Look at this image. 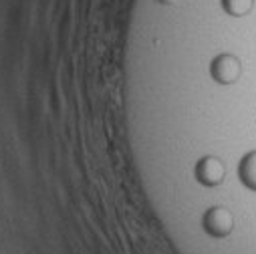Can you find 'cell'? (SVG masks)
Returning a JSON list of instances; mask_svg holds the SVG:
<instances>
[{"instance_id":"cell-1","label":"cell","mask_w":256,"mask_h":254,"mask_svg":"<svg viewBox=\"0 0 256 254\" xmlns=\"http://www.w3.org/2000/svg\"><path fill=\"white\" fill-rule=\"evenodd\" d=\"M210 75L218 85H234L242 75V62L236 54L222 52L212 58Z\"/></svg>"},{"instance_id":"cell-2","label":"cell","mask_w":256,"mask_h":254,"mask_svg":"<svg viewBox=\"0 0 256 254\" xmlns=\"http://www.w3.org/2000/svg\"><path fill=\"white\" fill-rule=\"evenodd\" d=\"M202 228L214 238H226L234 230V216L224 206H212L202 216Z\"/></svg>"},{"instance_id":"cell-3","label":"cell","mask_w":256,"mask_h":254,"mask_svg":"<svg viewBox=\"0 0 256 254\" xmlns=\"http://www.w3.org/2000/svg\"><path fill=\"white\" fill-rule=\"evenodd\" d=\"M194 176L196 180L206 186V188H216L224 182L226 178V168L222 164L220 158L216 156H204L198 164H196V170H194Z\"/></svg>"},{"instance_id":"cell-4","label":"cell","mask_w":256,"mask_h":254,"mask_svg":"<svg viewBox=\"0 0 256 254\" xmlns=\"http://www.w3.org/2000/svg\"><path fill=\"white\" fill-rule=\"evenodd\" d=\"M238 180L250 192H256V150L242 156L238 164Z\"/></svg>"},{"instance_id":"cell-5","label":"cell","mask_w":256,"mask_h":254,"mask_svg":"<svg viewBox=\"0 0 256 254\" xmlns=\"http://www.w3.org/2000/svg\"><path fill=\"white\" fill-rule=\"evenodd\" d=\"M220 4L224 8V12L228 16H234V18H242V16H248L254 8V0H220Z\"/></svg>"},{"instance_id":"cell-6","label":"cell","mask_w":256,"mask_h":254,"mask_svg":"<svg viewBox=\"0 0 256 254\" xmlns=\"http://www.w3.org/2000/svg\"><path fill=\"white\" fill-rule=\"evenodd\" d=\"M158 2H162V4H176L178 0H158Z\"/></svg>"}]
</instances>
